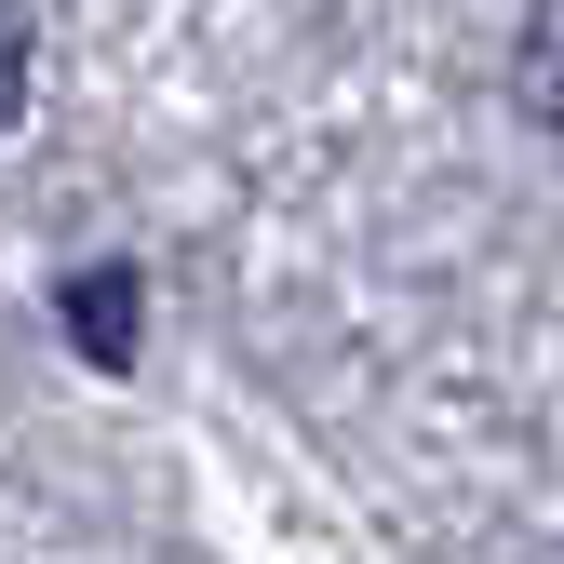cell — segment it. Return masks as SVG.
Segmentation results:
<instances>
[{"instance_id":"obj_1","label":"cell","mask_w":564,"mask_h":564,"mask_svg":"<svg viewBox=\"0 0 564 564\" xmlns=\"http://www.w3.org/2000/svg\"><path fill=\"white\" fill-rule=\"evenodd\" d=\"M511 95H524V121H538V134H564V0L511 28Z\"/></svg>"},{"instance_id":"obj_2","label":"cell","mask_w":564,"mask_h":564,"mask_svg":"<svg viewBox=\"0 0 564 564\" xmlns=\"http://www.w3.org/2000/svg\"><path fill=\"white\" fill-rule=\"evenodd\" d=\"M67 336H82L95 364H134V269H82L67 282Z\"/></svg>"},{"instance_id":"obj_3","label":"cell","mask_w":564,"mask_h":564,"mask_svg":"<svg viewBox=\"0 0 564 564\" xmlns=\"http://www.w3.org/2000/svg\"><path fill=\"white\" fill-rule=\"evenodd\" d=\"M14 95H28V14H0V121H14Z\"/></svg>"}]
</instances>
